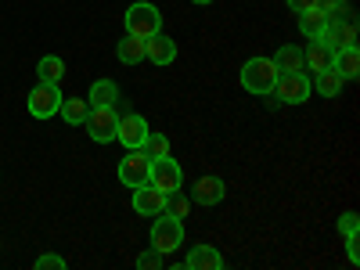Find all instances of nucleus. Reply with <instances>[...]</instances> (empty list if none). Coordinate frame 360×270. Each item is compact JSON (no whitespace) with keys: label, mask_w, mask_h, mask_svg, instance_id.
Returning a JSON list of instances; mask_svg holds the SVG:
<instances>
[{"label":"nucleus","mask_w":360,"mask_h":270,"mask_svg":"<svg viewBox=\"0 0 360 270\" xmlns=\"http://www.w3.org/2000/svg\"><path fill=\"white\" fill-rule=\"evenodd\" d=\"M159 29H162V11H159L155 4H148V0H137V4L127 8V33H130V37L148 40V37H155Z\"/></svg>","instance_id":"obj_1"},{"label":"nucleus","mask_w":360,"mask_h":270,"mask_svg":"<svg viewBox=\"0 0 360 270\" xmlns=\"http://www.w3.org/2000/svg\"><path fill=\"white\" fill-rule=\"evenodd\" d=\"M278 83V65L270 58H249L242 65V86L249 94H270Z\"/></svg>","instance_id":"obj_2"},{"label":"nucleus","mask_w":360,"mask_h":270,"mask_svg":"<svg viewBox=\"0 0 360 270\" xmlns=\"http://www.w3.org/2000/svg\"><path fill=\"white\" fill-rule=\"evenodd\" d=\"M180 242H184V220H176L169 213H159V220L152 224V249L169 256L180 249Z\"/></svg>","instance_id":"obj_3"},{"label":"nucleus","mask_w":360,"mask_h":270,"mask_svg":"<svg viewBox=\"0 0 360 270\" xmlns=\"http://www.w3.org/2000/svg\"><path fill=\"white\" fill-rule=\"evenodd\" d=\"M148 184L159 188V191H180V184H184V169H180V162L173 155H159L152 159V169H148Z\"/></svg>","instance_id":"obj_4"},{"label":"nucleus","mask_w":360,"mask_h":270,"mask_svg":"<svg viewBox=\"0 0 360 270\" xmlns=\"http://www.w3.org/2000/svg\"><path fill=\"white\" fill-rule=\"evenodd\" d=\"M62 90H58V83H40L29 90V115L33 119H51L58 115V108H62Z\"/></svg>","instance_id":"obj_5"},{"label":"nucleus","mask_w":360,"mask_h":270,"mask_svg":"<svg viewBox=\"0 0 360 270\" xmlns=\"http://www.w3.org/2000/svg\"><path fill=\"white\" fill-rule=\"evenodd\" d=\"M86 134L90 141H98V144H108L115 141V127H119V115H115V105H101V108H90L86 115Z\"/></svg>","instance_id":"obj_6"},{"label":"nucleus","mask_w":360,"mask_h":270,"mask_svg":"<svg viewBox=\"0 0 360 270\" xmlns=\"http://www.w3.org/2000/svg\"><path fill=\"white\" fill-rule=\"evenodd\" d=\"M270 94L281 98L285 105H303V101H310V79L303 72H278V83Z\"/></svg>","instance_id":"obj_7"},{"label":"nucleus","mask_w":360,"mask_h":270,"mask_svg":"<svg viewBox=\"0 0 360 270\" xmlns=\"http://www.w3.org/2000/svg\"><path fill=\"white\" fill-rule=\"evenodd\" d=\"M148 169H152V159H148L141 148H130L123 155V162H119V180L134 191L137 184H148Z\"/></svg>","instance_id":"obj_8"},{"label":"nucleus","mask_w":360,"mask_h":270,"mask_svg":"<svg viewBox=\"0 0 360 270\" xmlns=\"http://www.w3.org/2000/svg\"><path fill=\"white\" fill-rule=\"evenodd\" d=\"M144 137H148V119H144V115H137V112H134V115H119L115 141L123 144L127 152H130V148H141Z\"/></svg>","instance_id":"obj_9"},{"label":"nucleus","mask_w":360,"mask_h":270,"mask_svg":"<svg viewBox=\"0 0 360 270\" xmlns=\"http://www.w3.org/2000/svg\"><path fill=\"white\" fill-rule=\"evenodd\" d=\"M130 205H134L137 217H159L162 209H166V191H159V188H152V184H137Z\"/></svg>","instance_id":"obj_10"},{"label":"nucleus","mask_w":360,"mask_h":270,"mask_svg":"<svg viewBox=\"0 0 360 270\" xmlns=\"http://www.w3.org/2000/svg\"><path fill=\"white\" fill-rule=\"evenodd\" d=\"M332 51H342V47H349V44H356V22L346 15L342 22L339 18H328V29H324V37H321Z\"/></svg>","instance_id":"obj_11"},{"label":"nucleus","mask_w":360,"mask_h":270,"mask_svg":"<svg viewBox=\"0 0 360 270\" xmlns=\"http://www.w3.org/2000/svg\"><path fill=\"white\" fill-rule=\"evenodd\" d=\"M144 58H148L152 65H162V69H166L173 58H176V44L159 29L155 37H148V40H144Z\"/></svg>","instance_id":"obj_12"},{"label":"nucleus","mask_w":360,"mask_h":270,"mask_svg":"<svg viewBox=\"0 0 360 270\" xmlns=\"http://www.w3.org/2000/svg\"><path fill=\"white\" fill-rule=\"evenodd\" d=\"M303 65L310 72H324V69H332L335 65V51L328 47L324 40H310V47L303 51Z\"/></svg>","instance_id":"obj_13"},{"label":"nucleus","mask_w":360,"mask_h":270,"mask_svg":"<svg viewBox=\"0 0 360 270\" xmlns=\"http://www.w3.org/2000/svg\"><path fill=\"white\" fill-rule=\"evenodd\" d=\"M224 195H227V184H224L220 176H202V180H195V202H198V205H220Z\"/></svg>","instance_id":"obj_14"},{"label":"nucleus","mask_w":360,"mask_h":270,"mask_svg":"<svg viewBox=\"0 0 360 270\" xmlns=\"http://www.w3.org/2000/svg\"><path fill=\"white\" fill-rule=\"evenodd\" d=\"M188 270H224V256L213 249V245H195L184 259Z\"/></svg>","instance_id":"obj_15"},{"label":"nucleus","mask_w":360,"mask_h":270,"mask_svg":"<svg viewBox=\"0 0 360 270\" xmlns=\"http://www.w3.org/2000/svg\"><path fill=\"white\" fill-rule=\"evenodd\" d=\"M328 29V11L324 8H310V11H299V33L307 40H321Z\"/></svg>","instance_id":"obj_16"},{"label":"nucleus","mask_w":360,"mask_h":270,"mask_svg":"<svg viewBox=\"0 0 360 270\" xmlns=\"http://www.w3.org/2000/svg\"><path fill=\"white\" fill-rule=\"evenodd\" d=\"M270 62L278 65V72H303V69H307V65H303V47H295V44L278 47V54L270 58Z\"/></svg>","instance_id":"obj_17"},{"label":"nucleus","mask_w":360,"mask_h":270,"mask_svg":"<svg viewBox=\"0 0 360 270\" xmlns=\"http://www.w3.org/2000/svg\"><path fill=\"white\" fill-rule=\"evenodd\" d=\"M58 115H62L69 127H83L86 115H90V101H86V98H62V108H58Z\"/></svg>","instance_id":"obj_18"},{"label":"nucleus","mask_w":360,"mask_h":270,"mask_svg":"<svg viewBox=\"0 0 360 270\" xmlns=\"http://www.w3.org/2000/svg\"><path fill=\"white\" fill-rule=\"evenodd\" d=\"M86 101H90V108H101V105H115V101H119V83H115V79H98L94 86H90Z\"/></svg>","instance_id":"obj_19"},{"label":"nucleus","mask_w":360,"mask_h":270,"mask_svg":"<svg viewBox=\"0 0 360 270\" xmlns=\"http://www.w3.org/2000/svg\"><path fill=\"white\" fill-rule=\"evenodd\" d=\"M335 72H339L342 79H356V76H360V54H356V44L335 51Z\"/></svg>","instance_id":"obj_20"},{"label":"nucleus","mask_w":360,"mask_h":270,"mask_svg":"<svg viewBox=\"0 0 360 270\" xmlns=\"http://www.w3.org/2000/svg\"><path fill=\"white\" fill-rule=\"evenodd\" d=\"M115 54H119V62H123V65H137V62H144V40L127 33L123 40H119Z\"/></svg>","instance_id":"obj_21"},{"label":"nucleus","mask_w":360,"mask_h":270,"mask_svg":"<svg viewBox=\"0 0 360 270\" xmlns=\"http://www.w3.org/2000/svg\"><path fill=\"white\" fill-rule=\"evenodd\" d=\"M317 79H314V86H317V94H324V98H339L342 94V76L335 72V65L332 69H324V72H314Z\"/></svg>","instance_id":"obj_22"},{"label":"nucleus","mask_w":360,"mask_h":270,"mask_svg":"<svg viewBox=\"0 0 360 270\" xmlns=\"http://www.w3.org/2000/svg\"><path fill=\"white\" fill-rule=\"evenodd\" d=\"M37 72H40V83H62V76H65V62L58 54H44L40 58V65H37Z\"/></svg>","instance_id":"obj_23"},{"label":"nucleus","mask_w":360,"mask_h":270,"mask_svg":"<svg viewBox=\"0 0 360 270\" xmlns=\"http://www.w3.org/2000/svg\"><path fill=\"white\" fill-rule=\"evenodd\" d=\"M141 152H144L148 159L169 155V141H166V134H152V130H148V137H144V144H141Z\"/></svg>","instance_id":"obj_24"},{"label":"nucleus","mask_w":360,"mask_h":270,"mask_svg":"<svg viewBox=\"0 0 360 270\" xmlns=\"http://www.w3.org/2000/svg\"><path fill=\"white\" fill-rule=\"evenodd\" d=\"M188 209H191V198H188V195H180V191H169V195H166V209H162V213H169V217H176V220H184Z\"/></svg>","instance_id":"obj_25"},{"label":"nucleus","mask_w":360,"mask_h":270,"mask_svg":"<svg viewBox=\"0 0 360 270\" xmlns=\"http://www.w3.org/2000/svg\"><path fill=\"white\" fill-rule=\"evenodd\" d=\"M37 270H65V259L54 256V252H44V256L37 259Z\"/></svg>","instance_id":"obj_26"},{"label":"nucleus","mask_w":360,"mask_h":270,"mask_svg":"<svg viewBox=\"0 0 360 270\" xmlns=\"http://www.w3.org/2000/svg\"><path fill=\"white\" fill-rule=\"evenodd\" d=\"M137 266H141V270H159V266H162V252H155V249H152V252L137 256Z\"/></svg>","instance_id":"obj_27"},{"label":"nucleus","mask_w":360,"mask_h":270,"mask_svg":"<svg viewBox=\"0 0 360 270\" xmlns=\"http://www.w3.org/2000/svg\"><path fill=\"white\" fill-rule=\"evenodd\" d=\"M356 227H360V224H356V213H342V217H339V231H342V238H353Z\"/></svg>","instance_id":"obj_28"},{"label":"nucleus","mask_w":360,"mask_h":270,"mask_svg":"<svg viewBox=\"0 0 360 270\" xmlns=\"http://www.w3.org/2000/svg\"><path fill=\"white\" fill-rule=\"evenodd\" d=\"M292 11H310V8H321V0H285Z\"/></svg>","instance_id":"obj_29"},{"label":"nucleus","mask_w":360,"mask_h":270,"mask_svg":"<svg viewBox=\"0 0 360 270\" xmlns=\"http://www.w3.org/2000/svg\"><path fill=\"white\" fill-rule=\"evenodd\" d=\"M356 242H360L356 234H353V238H346V249H349V263H356V259H360V245H356Z\"/></svg>","instance_id":"obj_30"},{"label":"nucleus","mask_w":360,"mask_h":270,"mask_svg":"<svg viewBox=\"0 0 360 270\" xmlns=\"http://www.w3.org/2000/svg\"><path fill=\"white\" fill-rule=\"evenodd\" d=\"M191 4H213V0H191Z\"/></svg>","instance_id":"obj_31"}]
</instances>
